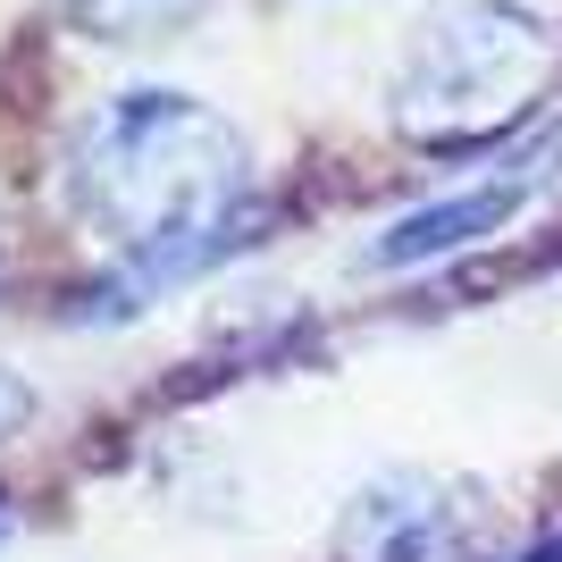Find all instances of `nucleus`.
<instances>
[{
	"mask_svg": "<svg viewBox=\"0 0 562 562\" xmlns=\"http://www.w3.org/2000/svg\"><path fill=\"white\" fill-rule=\"evenodd\" d=\"M562 34L520 0H453L412 34L395 68V135L420 151H479L546 110Z\"/></svg>",
	"mask_w": 562,
	"mask_h": 562,
	"instance_id": "obj_2",
	"label": "nucleus"
},
{
	"mask_svg": "<svg viewBox=\"0 0 562 562\" xmlns=\"http://www.w3.org/2000/svg\"><path fill=\"white\" fill-rule=\"evenodd\" d=\"M0 269H9V227H0Z\"/></svg>",
	"mask_w": 562,
	"mask_h": 562,
	"instance_id": "obj_7",
	"label": "nucleus"
},
{
	"mask_svg": "<svg viewBox=\"0 0 562 562\" xmlns=\"http://www.w3.org/2000/svg\"><path fill=\"white\" fill-rule=\"evenodd\" d=\"M470 495L453 479H378L345 520V554L352 562H470Z\"/></svg>",
	"mask_w": 562,
	"mask_h": 562,
	"instance_id": "obj_3",
	"label": "nucleus"
},
{
	"mask_svg": "<svg viewBox=\"0 0 562 562\" xmlns=\"http://www.w3.org/2000/svg\"><path fill=\"white\" fill-rule=\"evenodd\" d=\"M0 546H9V504H0Z\"/></svg>",
	"mask_w": 562,
	"mask_h": 562,
	"instance_id": "obj_6",
	"label": "nucleus"
},
{
	"mask_svg": "<svg viewBox=\"0 0 562 562\" xmlns=\"http://www.w3.org/2000/svg\"><path fill=\"white\" fill-rule=\"evenodd\" d=\"M520 202H529L520 177H487V186H470V193L420 202V211H403L395 227L370 244V269H420V260H446V252H462V244H479V235H504L520 218Z\"/></svg>",
	"mask_w": 562,
	"mask_h": 562,
	"instance_id": "obj_4",
	"label": "nucleus"
},
{
	"mask_svg": "<svg viewBox=\"0 0 562 562\" xmlns=\"http://www.w3.org/2000/svg\"><path fill=\"white\" fill-rule=\"evenodd\" d=\"M25 420H34V386H25V378H9V370H0V446H9V437H18Z\"/></svg>",
	"mask_w": 562,
	"mask_h": 562,
	"instance_id": "obj_5",
	"label": "nucleus"
},
{
	"mask_svg": "<svg viewBox=\"0 0 562 562\" xmlns=\"http://www.w3.org/2000/svg\"><path fill=\"white\" fill-rule=\"evenodd\" d=\"M244 135L193 93H117L85 117L68 151V211L143 285L211 260L227 244V218L244 211Z\"/></svg>",
	"mask_w": 562,
	"mask_h": 562,
	"instance_id": "obj_1",
	"label": "nucleus"
}]
</instances>
